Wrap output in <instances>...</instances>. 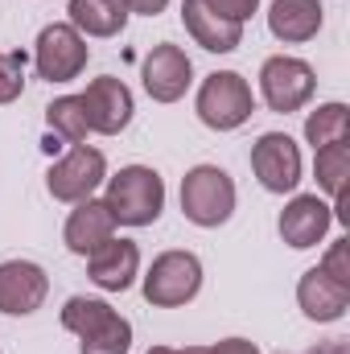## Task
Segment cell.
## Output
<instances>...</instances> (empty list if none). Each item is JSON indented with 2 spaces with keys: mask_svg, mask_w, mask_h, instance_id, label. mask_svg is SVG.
<instances>
[{
  "mask_svg": "<svg viewBox=\"0 0 350 354\" xmlns=\"http://www.w3.org/2000/svg\"><path fill=\"white\" fill-rule=\"evenodd\" d=\"M103 202L116 227H149L165 210V181L149 165H124L116 177H107Z\"/></svg>",
  "mask_w": 350,
  "mask_h": 354,
  "instance_id": "cell-1",
  "label": "cell"
},
{
  "mask_svg": "<svg viewBox=\"0 0 350 354\" xmlns=\"http://www.w3.org/2000/svg\"><path fill=\"white\" fill-rule=\"evenodd\" d=\"M194 111L206 128L214 132H235L252 120L256 111V95H252V83L235 71H214L202 79L198 87V99H194Z\"/></svg>",
  "mask_w": 350,
  "mask_h": 354,
  "instance_id": "cell-2",
  "label": "cell"
},
{
  "mask_svg": "<svg viewBox=\"0 0 350 354\" xmlns=\"http://www.w3.org/2000/svg\"><path fill=\"white\" fill-rule=\"evenodd\" d=\"M181 214L194 227H223L235 214V181L219 165H194L181 177Z\"/></svg>",
  "mask_w": 350,
  "mask_h": 354,
  "instance_id": "cell-3",
  "label": "cell"
},
{
  "mask_svg": "<svg viewBox=\"0 0 350 354\" xmlns=\"http://www.w3.org/2000/svg\"><path fill=\"white\" fill-rule=\"evenodd\" d=\"M198 288H202V260L194 252H161L140 284L153 309H181L198 297Z\"/></svg>",
  "mask_w": 350,
  "mask_h": 354,
  "instance_id": "cell-4",
  "label": "cell"
},
{
  "mask_svg": "<svg viewBox=\"0 0 350 354\" xmlns=\"http://www.w3.org/2000/svg\"><path fill=\"white\" fill-rule=\"evenodd\" d=\"M87 37L71 21L46 25L33 41V66H37V79H46V83H75L87 71Z\"/></svg>",
  "mask_w": 350,
  "mask_h": 354,
  "instance_id": "cell-5",
  "label": "cell"
},
{
  "mask_svg": "<svg viewBox=\"0 0 350 354\" xmlns=\"http://www.w3.org/2000/svg\"><path fill=\"white\" fill-rule=\"evenodd\" d=\"M317 91V75L305 58L293 54H272L260 66V99L268 103V111H301Z\"/></svg>",
  "mask_w": 350,
  "mask_h": 354,
  "instance_id": "cell-6",
  "label": "cell"
},
{
  "mask_svg": "<svg viewBox=\"0 0 350 354\" xmlns=\"http://www.w3.org/2000/svg\"><path fill=\"white\" fill-rule=\"evenodd\" d=\"M107 181V157L91 145H71L66 157H58L46 174V189L50 198L58 202H83V198H95V189Z\"/></svg>",
  "mask_w": 350,
  "mask_h": 354,
  "instance_id": "cell-7",
  "label": "cell"
},
{
  "mask_svg": "<svg viewBox=\"0 0 350 354\" xmlns=\"http://www.w3.org/2000/svg\"><path fill=\"white\" fill-rule=\"evenodd\" d=\"M252 174L268 194H293L301 181V149L288 132H264L252 145Z\"/></svg>",
  "mask_w": 350,
  "mask_h": 354,
  "instance_id": "cell-8",
  "label": "cell"
},
{
  "mask_svg": "<svg viewBox=\"0 0 350 354\" xmlns=\"http://www.w3.org/2000/svg\"><path fill=\"white\" fill-rule=\"evenodd\" d=\"M140 79H145V91H149L153 103H177L194 83V62H190V54L181 46L161 41V46H153L145 54Z\"/></svg>",
  "mask_w": 350,
  "mask_h": 354,
  "instance_id": "cell-9",
  "label": "cell"
},
{
  "mask_svg": "<svg viewBox=\"0 0 350 354\" xmlns=\"http://www.w3.org/2000/svg\"><path fill=\"white\" fill-rule=\"evenodd\" d=\"M79 99H83V107H87L91 132H99V136H120V132L132 124L136 99H132V91H128L124 79H111V75L91 79L87 91H83Z\"/></svg>",
  "mask_w": 350,
  "mask_h": 354,
  "instance_id": "cell-10",
  "label": "cell"
},
{
  "mask_svg": "<svg viewBox=\"0 0 350 354\" xmlns=\"http://www.w3.org/2000/svg\"><path fill=\"white\" fill-rule=\"evenodd\" d=\"M50 276L33 260H4L0 264V313L8 317H29L46 305Z\"/></svg>",
  "mask_w": 350,
  "mask_h": 354,
  "instance_id": "cell-11",
  "label": "cell"
},
{
  "mask_svg": "<svg viewBox=\"0 0 350 354\" xmlns=\"http://www.w3.org/2000/svg\"><path fill=\"white\" fill-rule=\"evenodd\" d=\"M330 223H334V206H330L326 198H317V194H297V198L280 210L276 231H280V239H284L293 252H305V248H317V243L326 239Z\"/></svg>",
  "mask_w": 350,
  "mask_h": 354,
  "instance_id": "cell-12",
  "label": "cell"
},
{
  "mask_svg": "<svg viewBox=\"0 0 350 354\" xmlns=\"http://www.w3.org/2000/svg\"><path fill=\"white\" fill-rule=\"evenodd\" d=\"M87 276L103 292H128L140 276V248L132 239H107L87 256Z\"/></svg>",
  "mask_w": 350,
  "mask_h": 354,
  "instance_id": "cell-13",
  "label": "cell"
},
{
  "mask_svg": "<svg viewBox=\"0 0 350 354\" xmlns=\"http://www.w3.org/2000/svg\"><path fill=\"white\" fill-rule=\"evenodd\" d=\"M297 305L309 322L317 326H330V322H342L350 309V284L330 280L322 268H309L301 280H297Z\"/></svg>",
  "mask_w": 350,
  "mask_h": 354,
  "instance_id": "cell-14",
  "label": "cell"
},
{
  "mask_svg": "<svg viewBox=\"0 0 350 354\" xmlns=\"http://www.w3.org/2000/svg\"><path fill=\"white\" fill-rule=\"evenodd\" d=\"M107 239H116V218L107 210L103 198H83L75 202L66 227H62V243L75 252V256H91L95 248H103Z\"/></svg>",
  "mask_w": 350,
  "mask_h": 354,
  "instance_id": "cell-15",
  "label": "cell"
},
{
  "mask_svg": "<svg viewBox=\"0 0 350 354\" xmlns=\"http://www.w3.org/2000/svg\"><path fill=\"white\" fill-rule=\"evenodd\" d=\"M181 25L194 37V46H202L210 54H231V50L243 46V25L210 12L202 0H181Z\"/></svg>",
  "mask_w": 350,
  "mask_h": 354,
  "instance_id": "cell-16",
  "label": "cell"
},
{
  "mask_svg": "<svg viewBox=\"0 0 350 354\" xmlns=\"http://www.w3.org/2000/svg\"><path fill=\"white\" fill-rule=\"evenodd\" d=\"M268 29L284 46L313 41L322 33V0H272L268 8Z\"/></svg>",
  "mask_w": 350,
  "mask_h": 354,
  "instance_id": "cell-17",
  "label": "cell"
},
{
  "mask_svg": "<svg viewBox=\"0 0 350 354\" xmlns=\"http://www.w3.org/2000/svg\"><path fill=\"white\" fill-rule=\"evenodd\" d=\"M66 12L83 37H120L132 17L124 0H71Z\"/></svg>",
  "mask_w": 350,
  "mask_h": 354,
  "instance_id": "cell-18",
  "label": "cell"
},
{
  "mask_svg": "<svg viewBox=\"0 0 350 354\" xmlns=\"http://www.w3.org/2000/svg\"><path fill=\"white\" fill-rule=\"evenodd\" d=\"M46 128H50V136L62 140V145H83L87 132H91L83 99H79V95H62V99H54V103L46 107Z\"/></svg>",
  "mask_w": 350,
  "mask_h": 354,
  "instance_id": "cell-19",
  "label": "cell"
},
{
  "mask_svg": "<svg viewBox=\"0 0 350 354\" xmlns=\"http://www.w3.org/2000/svg\"><path fill=\"white\" fill-rule=\"evenodd\" d=\"M347 136H350V107L347 103H322L317 111L305 115V140L313 145V153L326 149V145H342Z\"/></svg>",
  "mask_w": 350,
  "mask_h": 354,
  "instance_id": "cell-20",
  "label": "cell"
},
{
  "mask_svg": "<svg viewBox=\"0 0 350 354\" xmlns=\"http://www.w3.org/2000/svg\"><path fill=\"white\" fill-rule=\"evenodd\" d=\"M313 177L317 185L334 198V210L342 206V194H347V177H350V149L347 140L342 145H326L313 153Z\"/></svg>",
  "mask_w": 350,
  "mask_h": 354,
  "instance_id": "cell-21",
  "label": "cell"
},
{
  "mask_svg": "<svg viewBox=\"0 0 350 354\" xmlns=\"http://www.w3.org/2000/svg\"><path fill=\"white\" fill-rule=\"evenodd\" d=\"M58 317H62V330H71L75 338H87V334H95L99 326H107L116 317V309L107 301H99V297H71Z\"/></svg>",
  "mask_w": 350,
  "mask_h": 354,
  "instance_id": "cell-22",
  "label": "cell"
},
{
  "mask_svg": "<svg viewBox=\"0 0 350 354\" xmlns=\"http://www.w3.org/2000/svg\"><path fill=\"white\" fill-rule=\"evenodd\" d=\"M79 342H83L79 354H128V346H132V322L116 313L107 326H99L95 334L79 338Z\"/></svg>",
  "mask_w": 350,
  "mask_h": 354,
  "instance_id": "cell-23",
  "label": "cell"
},
{
  "mask_svg": "<svg viewBox=\"0 0 350 354\" xmlns=\"http://www.w3.org/2000/svg\"><path fill=\"white\" fill-rule=\"evenodd\" d=\"M25 66H29L25 50H0V103L21 99V91H25Z\"/></svg>",
  "mask_w": 350,
  "mask_h": 354,
  "instance_id": "cell-24",
  "label": "cell"
},
{
  "mask_svg": "<svg viewBox=\"0 0 350 354\" xmlns=\"http://www.w3.org/2000/svg\"><path fill=\"white\" fill-rule=\"evenodd\" d=\"M317 268H322L330 280H338V284H350V239H338V243H330L326 260H322Z\"/></svg>",
  "mask_w": 350,
  "mask_h": 354,
  "instance_id": "cell-25",
  "label": "cell"
},
{
  "mask_svg": "<svg viewBox=\"0 0 350 354\" xmlns=\"http://www.w3.org/2000/svg\"><path fill=\"white\" fill-rule=\"evenodd\" d=\"M210 12H219V17H227V21H235V25H243L256 8H260V0H202Z\"/></svg>",
  "mask_w": 350,
  "mask_h": 354,
  "instance_id": "cell-26",
  "label": "cell"
},
{
  "mask_svg": "<svg viewBox=\"0 0 350 354\" xmlns=\"http://www.w3.org/2000/svg\"><path fill=\"white\" fill-rule=\"evenodd\" d=\"M210 354H260L256 342H248V338H223V342H214Z\"/></svg>",
  "mask_w": 350,
  "mask_h": 354,
  "instance_id": "cell-27",
  "label": "cell"
},
{
  "mask_svg": "<svg viewBox=\"0 0 350 354\" xmlns=\"http://www.w3.org/2000/svg\"><path fill=\"white\" fill-rule=\"evenodd\" d=\"M128 12H140V17H161L169 8V0H124Z\"/></svg>",
  "mask_w": 350,
  "mask_h": 354,
  "instance_id": "cell-28",
  "label": "cell"
},
{
  "mask_svg": "<svg viewBox=\"0 0 350 354\" xmlns=\"http://www.w3.org/2000/svg\"><path fill=\"white\" fill-rule=\"evenodd\" d=\"M177 354H210V346H185V351H177Z\"/></svg>",
  "mask_w": 350,
  "mask_h": 354,
  "instance_id": "cell-29",
  "label": "cell"
},
{
  "mask_svg": "<svg viewBox=\"0 0 350 354\" xmlns=\"http://www.w3.org/2000/svg\"><path fill=\"white\" fill-rule=\"evenodd\" d=\"M145 354H177L174 346H153V351H145Z\"/></svg>",
  "mask_w": 350,
  "mask_h": 354,
  "instance_id": "cell-30",
  "label": "cell"
},
{
  "mask_svg": "<svg viewBox=\"0 0 350 354\" xmlns=\"http://www.w3.org/2000/svg\"><path fill=\"white\" fill-rule=\"evenodd\" d=\"M330 354H342V351H330Z\"/></svg>",
  "mask_w": 350,
  "mask_h": 354,
  "instance_id": "cell-31",
  "label": "cell"
}]
</instances>
